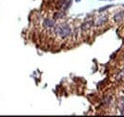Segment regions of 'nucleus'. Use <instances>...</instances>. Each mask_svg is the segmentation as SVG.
Listing matches in <instances>:
<instances>
[{"instance_id": "nucleus-1", "label": "nucleus", "mask_w": 124, "mask_h": 117, "mask_svg": "<svg viewBox=\"0 0 124 117\" xmlns=\"http://www.w3.org/2000/svg\"><path fill=\"white\" fill-rule=\"evenodd\" d=\"M54 32L57 35L61 36V37H67L68 35H71L72 33V30L70 28L69 25L67 24H63V25H59V26H56L55 29H54Z\"/></svg>"}, {"instance_id": "nucleus-2", "label": "nucleus", "mask_w": 124, "mask_h": 117, "mask_svg": "<svg viewBox=\"0 0 124 117\" xmlns=\"http://www.w3.org/2000/svg\"><path fill=\"white\" fill-rule=\"evenodd\" d=\"M123 17H124V11L119 12H117L114 15V19L115 22H120L123 19Z\"/></svg>"}, {"instance_id": "nucleus-3", "label": "nucleus", "mask_w": 124, "mask_h": 117, "mask_svg": "<svg viewBox=\"0 0 124 117\" xmlns=\"http://www.w3.org/2000/svg\"><path fill=\"white\" fill-rule=\"evenodd\" d=\"M44 26L47 28H52L54 26V21L52 19H45L44 20Z\"/></svg>"}, {"instance_id": "nucleus-4", "label": "nucleus", "mask_w": 124, "mask_h": 117, "mask_svg": "<svg viewBox=\"0 0 124 117\" xmlns=\"http://www.w3.org/2000/svg\"><path fill=\"white\" fill-rule=\"evenodd\" d=\"M107 16H102V17H100V18H98L97 19V22L95 23L96 24V26H101L102 24H104L106 21H107Z\"/></svg>"}, {"instance_id": "nucleus-5", "label": "nucleus", "mask_w": 124, "mask_h": 117, "mask_svg": "<svg viewBox=\"0 0 124 117\" xmlns=\"http://www.w3.org/2000/svg\"><path fill=\"white\" fill-rule=\"evenodd\" d=\"M92 25H93V22H92V21H87V22H85V23H83V24H82V26H81V29H82L83 31H85V30L89 29V28H90Z\"/></svg>"}, {"instance_id": "nucleus-6", "label": "nucleus", "mask_w": 124, "mask_h": 117, "mask_svg": "<svg viewBox=\"0 0 124 117\" xmlns=\"http://www.w3.org/2000/svg\"><path fill=\"white\" fill-rule=\"evenodd\" d=\"M64 15H65L64 12H56V13L54 14V19H56V18H61V17H63Z\"/></svg>"}, {"instance_id": "nucleus-7", "label": "nucleus", "mask_w": 124, "mask_h": 117, "mask_svg": "<svg viewBox=\"0 0 124 117\" xmlns=\"http://www.w3.org/2000/svg\"><path fill=\"white\" fill-rule=\"evenodd\" d=\"M113 6H114V5H108V6H106V7H103V8H100V9L98 10V12H103V11H105V10H108L109 8H112Z\"/></svg>"}, {"instance_id": "nucleus-8", "label": "nucleus", "mask_w": 124, "mask_h": 117, "mask_svg": "<svg viewBox=\"0 0 124 117\" xmlns=\"http://www.w3.org/2000/svg\"><path fill=\"white\" fill-rule=\"evenodd\" d=\"M79 1H80V0H76V2H79Z\"/></svg>"}, {"instance_id": "nucleus-9", "label": "nucleus", "mask_w": 124, "mask_h": 117, "mask_svg": "<svg viewBox=\"0 0 124 117\" xmlns=\"http://www.w3.org/2000/svg\"><path fill=\"white\" fill-rule=\"evenodd\" d=\"M123 6H124V4H123Z\"/></svg>"}]
</instances>
